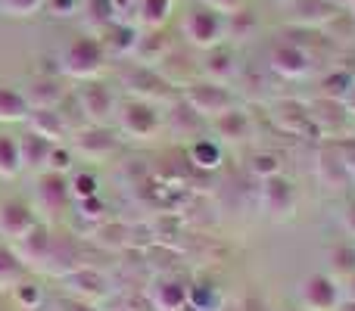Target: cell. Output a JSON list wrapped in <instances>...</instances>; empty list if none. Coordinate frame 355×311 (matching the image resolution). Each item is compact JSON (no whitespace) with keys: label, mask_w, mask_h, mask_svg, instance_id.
<instances>
[{"label":"cell","mask_w":355,"mask_h":311,"mask_svg":"<svg viewBox=\"0 0 355 311\" xmlns=\"http://www.w3.org/2000/svg\"><path fill=\"white\" fill-rule=\"evenodd\" d=\"M103 66H106V47L91 35L69 41L60 56V72L75 81H94L103 72Z\"/></svg>","instance_id":"1"},{"label":"cell","mask_w":355,"mask_h":311,"mask_svg":"<svg viewBox=\"0 0 355 311\" xmlns=\"http://www.w3.org/2000/svg\"><path fill=\"white\" fill-rule=\"evenodd\" d=\"M184 103H187L200 118L212 122V118H218L221 112L234 109V106H237V97L227 91V85H215V81L202 78V81H193V85L184 87Z\"/></svg>","instance_id":"2"},{"label":"cell","mask_w":355,"mask_h":311,"mask_svg":"<svg viewBox=\"0 0 355 311\" xmlns=\"http://www.w3.org/2000/svg\"><path fill=\"white\" fill-rule=\"evenodd\" d=\"M184 35L190 37L193 47L212 50V47H218V44L225 41L227 19L221 16V12H215L212 6L200 3V6H193V10L187 12V19H184Z\"/></svg>","instance_id":"3"},{"label":"cell","mask_w":355,"mask_h":311,"mask_svg":"<svg viewBox=\"0 0 355 311\" xmlns=\"http://www.w3.org/2000/svg\"><path fill=\"white\" fill-rule=\"evenodd\" d=\"M75 100H78L81 106V118H85L87 125H100V128H106V125L116 118L119 106H116V97H112V91L103 85V81H81V87L75 91Z\"/></svg>","instance_id":"4"},{"label":"cell","mask_w":355,"mask_h":311,"mask_svg":"<svg viewBox=\"0 0 355 311\" xmlns=\"http://www.w3.org/2000/svg\"><path fill=\"white\" fill-rule=\"evenodd\" d=\"M116 118H119L122 134L135 137V141H150V137H156L162 128V112L156 109L153 103H147V100H131V103H125L122 109L116 112Z\"/></svg>","instance_id":"5"},{"label":"cell","mask_w":355,"mask_h":311,"mask_svg":"<svg viewBox=\"0 0 355 311\" xmlns=\"http://www.w3.org/2000/svg\"><path fill=\"white\" fill-rule=\"evenodd\" d=\"M187 296H190V283L175 274L153 277L147 287V299L156 311H184L187 308Z\"/></svg>","instance_id":"6"},{"label":"cell","mask_w":355,"mask_h":311,"mask_svg":"<svg viewBox=\"0 0 355 311\" xmlns=\"http://www.w3.org/2000/svg\"><path fill=\"white\" fill-rule=\"evenodd\" d=\"M300 305L302 311H334L340 305V287L334 277L312 274L300 283Z\"/></svg>","instance_id":"7"},{"label":"cell","mask_w":355,"mask_h":311,"mask_svg":"<svg viewBox=\"0 0 355 311\" xmlns=\"http://www.w3.org/2000/svg\"><path fill=\"white\" fill-rule=\"evenodd\" d=\"M259 199H262V208L271 215V218H281V215L293 212L296 187H293V181L281 171V175H271V177L262 181V193H259Z\"/></svg>","instance_id":"8"},{"label":"cell","mask_w":355,"mask_h":311,"mask_svg":"<svg viewBox=\"0 0 355 311\" xmlns=\"http://www.w3.org/2000/svg\"><path fill=\"white\" fill-rule=\"evenodd\" d=\"M72 153H78L87 162H103L116 153V134L110 128H100V125H87L85 131L75 134Z\"/></svg>","instance_id":"9"},{"label":"cell","mask_w":355,"mask_h":311,"mask_svg":"<svg viewBox=\"0 0 355 311\" xmlns=\"http://www.w3.org/2000/svg\"><path fill=\"white\" fill-rule=\"evenodd\" d=\"M12 252L19 256V262L25 268L28 265H44V262H50V252H53V237H50V231L44 224H35V231L12 243Z\"/></svg>","instance_id":"10"},{"label":"cell","mask_w":355,"mask_h":311,"mask_svg":"<svg viewBox=\"0 0 355 311\" xmlns=\"http://www.w3.org/2000/svg\"><path fill=\"white\" fill-rule=\"evenodd\" d=\"M35 224H37V218L25 202H0V237L16 243L25 233L35 231Z\"/></svg>","instance_id":"11"},{"label":"cell","mask_w":355,"mask_h":311,"mask_svg":"<svg viewBox=\"0 0 355 311\" xmlns=\"http://www.w3.org/2000/svg\"><path fill=\"white\" fill-rule=\"evenodd\" d=\"M25 100H28L31 109H56V106L66 100V87L60 78L53 75H37L28 81V87H22Z\"/></svg>","instance_id":"12"},{"label":"cell","mask_w":355,"mask_h":311,"mask_svg":"<svg viewBox=\"0 0 355 311\" xmlns=\"http://www.w3.org/2000/svg\"><path fill=\"white\" fill-rule=\"evenodd\" d=\"M200 72L206 81H215V85H227V81L237 75V53L225 44L212 47L206 53V60L200 62Z\"/></svg>","instance_id":"13"},{"label":"cell","mask_w":355,"mask_h":311,"mask_svg":"<svg viewBox=\"0 0 355 311\" xmlns=\"http://www.w3.org/2000/svg\"><path fill=\"white\" fill-rule=\"evenodd\" d=\"M25 125H28L31 134L44 137L50 143H62V137H66V118L56 109H31Z\"/></svg>","instance_id":"14"},{"label":"cell","mask_w":355,"mask_h":311,"mask_svg":"<svg viewBox=\"0 0 355 311\" xmlns=\"http://www.w3.org/2000/svg\"><path fill=\"white\" fill-rule=\"evenodd\" d=\"M162 125H166L175 137H196L202 131V125H206V118H200L184 100H178V103L168 106L166 116H162Z\"/></svg>","instance_id":"15"},{"label":"cell","mask_w":355,"mask_h":311,"mask_svg":"<svg viewBox=\"0 0 355 311\" xmlns=\"http://www.w3.org/2000/svg\"><path fill=\"white\" fill-rule=\"evenodd\" d=\"M268 62L275 72L287 75V78H302V75L309 72V56L302 53L296 44H277V47L271 50Z\"/></svg>","instance_id":"16"},{"label":"cell","mask_w":355,"mask_h":311,"mask_svg":"<svg viewBox=\"0 0 355 311\" xmlns=\"http://www.w3.org/2000/svg\"><path fill=\"white\" fill-rule=\"evenodd\" d=\"M212 128H215V134L225 137V141H246L250 131H252V122H250V116H246L243 109L234 106V109L221 112L218 118H212Z\"/></svg>","instance_id":"17"},{"label":"cell","mask_w":355,"mask_h":311,"mask_svg":"<svg viewBox=\"0 0 355 311\" xmlns=\"http://www.w3.org/2000/svg\"><path fill=\"white\" fill-rule=\"evenodd\" d=\"M56 143L44 141V137L31 134V131H25L22 137H19V153H22V168H41L47 165L50 159V150H53Z\"/></svg>","instance_id":"18"},{"label":"cell","mask_w":355,"mask_h":311,"mask_svg":"<svg viewBox=\"0 0 355 311\" xmlns=\"http://www.w3.org/2000/svg\"><path fill=\"white\" fill-rule=\"evenodd\" d=\"M28 112H31V106L19 87L0 85V122H25Z\"/></svg>","instance_id":"19"},{"label":"cell","mask_w":355,"mask_h":311,"mask_svg":"<svg viewBox=\"0 0 355 311\" xmlns=\"http://www.w3.org/2000/svg\"><path fill=\"white\" fill-rule=\"evenodd\" d=\"M271 116H275V122L281 125L284 131H290V134H302V131L312 125V116H309L300 103H293V100H290V103H277Z\"/></svg>","instance_id":"20"},{"label":"cell","mask_w":355,"mask_h":311,"mask_svg":"<svg viewBox=\"0 0 355 311\" xmlns=\"http://www.w3.org/2000/svg\"><path fill=\"white\" fill-rule=\"evenodd\" d=\"M22 175V153H19V137L0 131V177L12 181Z\"/></svg>","instance_id":"21"},{"label":"cell","mask_w":355,"mask_h":311,"mask_svg":"<svg viewBox=\"0 0 355 311\" xmlns=\"http://www.w3.org/2000/svg\"><path fill=\"white\" fill-rule=\"evenodd\" d=\"M25 281V265L19 262V256L10 246H0V293L16 290Z\"/></svg>","instance_id":"22"},{"label":"cell","mask_w":355,"mask_h":311,"mask_svg":"<svg viewBox=\"0 0 355 311\" xmlns=\"http://www.w3.org/2000/svg\"><path fill=\"white\" fill-rule=\"evenodd\" d=\"M168 10H172V0H137V22L147 31L162 28L168 19Z\"/></svg>","instance_id":"23"},{"label":"cell","mask_w":355,"mask_h":311,"mask_svg":"<svg viewBox=\"0 0 355 311\" xmlns=\"http://www.w3.org/2000/svg\"><path fill=\"white\" fill-rule=\"evenodd\" d=\"M190 162L196 168H218L221 165V143L212 137H196L190 143Z\"/></svg>","instance_id":"24"},{"label":"cell","mask_w":355,"mask_h":311,"mask_svg":"<svg viewBox=\"0 0 355 311\" xmlns=\"http://www.w3.org/2000/svg\"><path fill=\"white\" fill-rule=\"evenodd\" d=\"M69 196V184L62 181V175H41V202L50 208H56Z\"/></svg>","instance_id":"25"},{"label":"cell","mask_w":355,"mask_h":311,"mask_svg":"<svg viewBox=\"0 0 355 311\" xmlns=\"http://www.w3.org/2000/svg\"><path fill=\"white\" fill-rule=\"evenodd\" d=\"M218 305H221V299H218V293H215L209 283H196V287H190L187 308H193V311H212V308H218Z\"/></svg>","instance_id":"26"},{"label":"cell","mask_w":355,"mask_h":311,"mask_svg":"<svg viewBox=\"0 0 355 311\" xmlns=\"http://www.w3.org/2000/svg\"><path fill=\"white\" fill-rule=\"evenodd\" d=\"M66 171H72V150L56 143V147L50 150L47 165H44V175H66Z\"/></svg>","instance_id":"27"},{"label":"cell","mask_w":355,"mask_h":311,"mask_svg":"<svg viewBox=\"0 0 355 311\" xmlns=\"http://www.w3.org/2000/svg\"><path fill=\"white\" fill-rule=\"evenodd\" d=\"M69 196H75V199H91V196H97V177L87 175V171H78V175L69 181Z\"/></svg>","instance_id":"28"},{"label":"cell","mask_w":355,"mask_h":311,"mask_svg":"<svg viewBox=\"0 0 355 311\" xmlns=\"http://www.w3.org/2000/svg\"><path fill=\"white\" fill-rule=\"evenodd\" d=\"M44 6V0H0V10L6 12V16H31V12H37Z\"/></svg>","instance_id":"29"},{"label":"cell","mask_w":355,"mask_h":311,"mask_svg":"<svg viewBox=\"0 0 355 311\" xmlns=\"http://www.w3.org/2000/svg\"><path fill=\"white\" fill-rule=\"evenodd\" d=\"M331 268L337 274H355V249H346V246L331 249Z\"/></svg>","instance_id":"30"},{"label":"cell","mask_w":355,"mask_h":311,"mask_svg":"<svg viewBox=\"0 0 355 311\" xmlns=\"http://www.w3.org/2000/svg\"><path fill=\"white\" fill-rule=\"evenodd\" d=\"M252 171L265 181V177H271V175H281V162H277L275 153H259L252 159Z\"/></svg>","instance_id":"31"},{"label":"cell","mask_w":355,"mask_h":311,"mask_svg":"<svg viewBox=\"0 0 355 311\" xmlns=\"http://www.w3.org/2000/svg\"><path fill=\"white\" fill-rule=\"evenodd\" d=\"M12 296H16V302L22 308H37V302H41V290L31 287V283H25V281L12 290Z\"/></svg>","instance_id":"32"},{"label":"cell","mask_w":355,"mask_h":311,"mask_svg":"<svg viewBox=\"0 0 355 311\" xmlns=\"http://www.w3.org/2000/svg\"><path fill=\"white\" fill-rule=\"evenodd\" d=\"M78 3H81V0H44V10H47L50 16L62 19V16H75Z\"/></svg>","instance_id":"33"},{"label":"cell","mask_w":355,"mask_h":311,"mask_svg":"<svg viewBox=\"0 0 355 311\" xmlns=\"http://www.w3.org/2000/svg\"><path fill=\"white\" fill-rule=\"evenodd\" d=\"M78 208H81V215H85V218H100V215H103V199H100V196L81 199V202H78Z\"/></svg>","instance_id":"34"},{"label":"cell","mask_w":355,"mask_h":311,"mask_svg":"<svg viewBox=\"0 0 355 311\" xmlns=\"http://www.w3.org/2000/svg\"><path fill=\"white\" fill-rule=\"evenodd\" d=\"M206 6H212L215 12H221V16H227V12H234L240 6V0H202Z\"/></svg>","instance_id":"35"}]
</instances>
